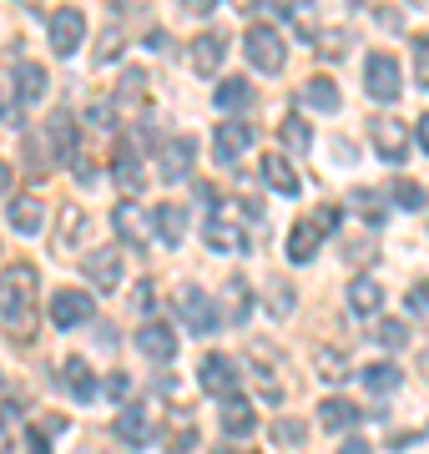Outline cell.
Listing matches in <instances>:
<instances>
[{"label": "cell", "instance_id": "obj_1", "mask_svg": "<svg viewBox=\"0 0 429 454\" xmlns=\"http://www.w3.org/2000/svg\"><path fill=\"white\" fill-rule=\"evenodd\" d=\"M31 298H35V268L31 262H11L0 273V318L5 324H20L26 309H31Z\"/></svg>", "mask_w": 429, "mask_h": 454}, {"label": "cell", "instance_id": "obj_2", "mask_svg": "<svg viewBox=\"0 0 429 454\" xmlns=\"http://www.w3.org/2000/svg\"><path fill=\"white\" fill-rule=\"evenodd\" d=\"M243 51H248V61L258 66V71H268V76H278L283 61H288V46H283L278 26H248V35H243Z\"/></svg>", "mask_w": 429, "mask_h": 454}, {"label": "cell", "instance_id": "obj_3", "mask_svg": "<svg viewBox=\"0 0 429 454\" xmlns=\"http://www.w3.org/2000/svg\"><path fill=\"white\" fill-rule=\"evenodd\" d=\"M363 86H369V97L374 101H399V91H404V71H399V61L389 56V51H374V56L363 61Z\"/></svg>", "mask_w": 429, "mask_h": 454}, {"label": "cell", "instance_id": "obj_4", "mask_svg": "<svg viewBox=\"0 0 429 454\" xmlns=\"http://www.w3.org/2000/svg\"><path fill=\"white\" fill-rule=\"evenodd\" d=\"M192 167H198V142H192V137H172V142H162V152H157V177L162 182H187L192 177Z\"/></svg>", "mask_w": 429, "mask_h": 454}, {"label": "cell", "instance_id": "obj_5", "mask_svg": "<svg viewBox=\"0 0 429 454\" xmlns=\"http://www.w3.org/2000/svg\"><path fill=\"white\" fill-rule=\"evenodd\" d=\"M82 41H86V16L76 11V5L51 11V51H56V56H76Z\"/></svg>", "mask_w": 429, "mask_h": 454}, {"label": "cell", "instance_id": "obj_6", "mask_svg": "<svg viewBox=\"0 0 429 454\" xmlns=\"http://www.w3.org/2000/svg\"><path fill=\"white\" fill-rule=\"evenodd\" d=\"M91 293L86 288H61L56 298H51V324L56 328H82V324H91Z\"/></svg>", "mask_w": 429, "mask_h": 454}, {"label": "cell", "instance_id": "obj_7", "mask_svg": "<svg viewBox=\"0 0 429 454\" xmlns=\"http://www.w3.org/2000/svg\"><path fill=\"white\" fill-rule=\"evenodd\" d=\"M112 227H116V238L127 247H147L152 243V217L136 202H116L112 207Z\"/></svg>", "mask_w": 429, "mask_h": 454}, {"label": "cell", "instance_id": "obj_8", "mask_svg": "<svg viewBox=\"0 0 429 454\" xmlns=\"http://www.w3.org/2000/svg\"><path fill=\"white\" fill-rule=\"evenodd\" d=\"M177 313L187 318L192 333H217V309L202 288H177Z\"/></svg>", "mask_w": 429, "mask_h": 454}, {"label": "cell", "instance_id": "obj_9", "mask_svg": "<svg viewBox=\"0 0 429 454\" xmlns=\"http://www.w3.org/2000/svg\"><path fill=\"white\" fill-rule=\"evenodd\" d=\"M369 142H374V152H379L384 162L404 167V152H410V137H404V127H399V121H389V116H374V121H369Z\"/></svg>", "mask_w": 429, "mask_h": 454}, {"label": "cell", "instance_id": "obj_10", "mask_svg": "<svg viewBox=\"0 0 429 454\" xmlns=\"http://www.w3.org/2000/svg\"><path fill=\"white\" fill-rule=\"evenodd\" d=\"M116 439L132 444V450H147L152 439H157V424L147 419V409L142 404H121L116 409Z\"/></svg>", "mask_w": 429, "mask_h": 454}, {"label": "cell", "instance_id": "obj_11", "mask_svg": "<svg viewBox=\"0 0 429 454\" xmlns=\"http://www.w3.org/2000/svg\"><path fill=\"white\" fill-rule=\"evenodd\" d=\"M198 384L207 394H217V399H228V394L238 389V364H232L228 354H207L198 364Z\"/></svg>", "mask_w": 429, "mask_h": 454}, {"label": "cell", "instance_id": "obj_12", "mask_svg": "<svg viewBox=\"0 0 429 454\" xmlns=\"http://www.w3.org/2000/svg\"><path fill=\"white\" fill-rule=\"evenodd\" d=\"M136 348H142L152 364H172V358H177V333H172L162 318H152V324L136 328Z\"/></svg>", "mask_w": 429, "mask_h": 454}, {"label": "cell", "instance_id": "obj_13", "mask_svg": "<svg viewBox=\"0 0 429 454\" xmlns=\"http://www.w3.org/2000/svg\"><path fill=\"white\" fill-rule=\"evenodd\" d=\"M86 278H91V288H101V293H116V283H121V253L116 247H97V253H86Z\"/></svg>", "mask_w": 429, "mask_h": 454}, {"label": "cell", "instance_id": "obj_14", "mask_svg": "<svg viewBox=\"0 0 429 454\" xmlns=\"http://www.w3.org/2000/svg\"><path fill=\"white\" fill-rule=\"evenodd\" d=\"M152 238H162L167 247H182V238H187V207L182 202H157L152 207Z\"/></svg>", "mask_w": 429, "mask_h": 454}, {"label": "cell", "instance_id": "obj_15", "mask_svg": "<svg viewBox=\"0 0 429 454\" xmlns=\"http://www.w3.org/2000/svg\"><path fill=\"white\" fill-rule=\"evenodd\" d=\"M41 131H46L51 157H56V162H76V116L71 112H51V121Z\"/></svg>", "mask_w": 429, "mask_h": 454}, {"label": "cell", "instance_id": "obj_16", "mask_svg": "<svg viewBox=\"0 0 429 454\" xmlns=\"http://www.w3.org/2000/svg\"><path fill=\"white\" fill-rule=\"evenodd\" d=\"M248 146H253V127H248V121H222V127H217V146H213V152H217V162H222V167H232Z\"/></svg>", "mask_w": 429, "mask_h": 454}, {"label": "cell", "instance_id": "obj_17", "mask_svg": "<svg viewBox=\"0 0 429 454\" xmlns=\"http://www.w3.org/2000/svg\"><path fill=\"white\" fill-rule=\"evenodd\" d=\"M202 238H207V247H217V253H248V238H243V227L228 223V217H207Z\"/></svg>", "mask_w": 429, "mask_h": 454}, {"label": "cell", "instance_id": "obj_18", "mask_svg": "<svg viewBox=\"0 0 429 454\" xmlns=\"http://www.w3.org/2000/svg\"><path fill=\"white\" fill-rule=\"evenodd\" d=\"M303 106H314V112H324V116L339 112V106H344V97H339L333 76H308V82H303Z\"/></svg>", "mask_w": 429, "mask_h": 454}, {"label": "cell", "instance_id": "obj_19", "mask_svg": "<svg viewBox=\"0 0 429 454\" xmlns=\"http://www.w3.org/2000/svg\"><path fill=\"white\" fill-rule=\"evenodd\" d=\"M222 56H228V41H222L217 31H207V35L192 41V71H202V76H213L217 66H222Z\"/></svg>", "mask_w": 429, "mask_h": 454}, {"label": "cell", "instance_id": "obj_20", "mask_svg": "<svg viewBox=\"0 0 429 454\" xmlns=\"http://www.w3.org/2000/svg\"><path fill=\"white\" fill-rule=\"evenodd\" d=\"M112 177H116V187L127 197H136L142 187H147V172H142V162H136V152H116L112 157Z\"/></svg>", "mask_w": 429, "mask_h": 454}, {"label": "cell", "instance_id": "obj_21", "mask_svg": "<svg viewBox=\"0 0 429 454\" xmlns=\"http://www.w3.org/2000/svg\"><path fill=\"white\" fill-rule=\"evenodd\" d=\"M11 227H16L20 238H35V232L46 227V207H41L35 197H16V202H11Z\"/></svg>", "mask_w": 429, "mask_h": 454}, {"label": "cell", "instance_id": "obj_22", "mask_svg": "<svg viewBox=\"0 0 429 454\" xmlns=\"http://www.w3.org/2000/svg\"><path fill=\"white\" fill-rule=\"evenodd\" d=\"M318 243H324V232L314 223H293V232H288V262H314Z\"/></svg>", "mask_w": 429, "mask_h": 454}, {"label": "cell", "instance_id": "obj_23", "mask_svg": "<svg viewBox=\"0 0 429 454\" xmlns=\"http://www.w3.org/2000/svg\"><path fill=\"white\" fill-rule=\"evenodd\" d=\"M46 86H51L46 66H35V61H16V97H20V101H41V97H46Z\"/></svg>", "mask_w": 429, "mask_h": 454}, {"label": "cell", "instance_id": "obj_24", "mask_svg": "<svg viewBox=\"0 0 429 454\" xmlns=\"http://www.w3.org/2000/svg\"><path fill=\"white\" fill-rule=\"evenodd\" d=\"M348 309L363 313V318H369V313H379L384 309V288L374 283V278H354V283H348Z\"/></svg>", "mask_w": 429, "mask_h": 454}, {"label": "cell", "instance_id": "obj_25", "mask_svg": "<svg viewBox=\"0 0 429 454\" xmlns=\"http://www.w3.org/2000/svg\"><path fill=\"white\" fill-rule=\"evenodd\" d=\"M61 384H66L82 404L97 394V379H91V364H86V358H66V364H61Z\"/></svg>", "mask_w": 429, "mask_h": 454}, {"label": "cell", "instance_id": "obj_26", "mask_svg": "<svg viewBox=\"0 0 429 454\" xmlns=\"http://www.w3.org/2000/svg\"><path fill=\"white\" fill-rule=\"evenodd\" d=\"M263 182L273 187V192H283V197H293V192H298V172L283 162L278 152H268V157H263Z\"/></svg>", "mask_w": 429, "mask_h": 454}, {"label": "cell", "instance_id": "obj_27", "mask_svg": "<svg viewBox=\"0 0 429 454\" xmlns=\"http://www.w3.org/2000/svg\"><path fill=\"white\" fill-rule=\"evenodd\" d=\"M222 429H228V434H238V439L258 429V414H253L248 399H228V404H222Z\"/></svg>", "mask_w": 429, "mask_h": 454}, {"label": "cell", "instance_id": "obj_28", "mask_svg": "<svg viewBox=\"0 0 429 454\" xmlns=\"http://www.w3.org/2000/svg\"><path fill=\"white\" fill-rule=\"evenodd\" d=\"M359 379H363V389H374V394L399 389V369L389 364V358H379V364H363V369H359Z\"/></svg>", "mask_w": 429, "mask_h": 454}, {"label": "cell", "instance_id": "obj_29", "mask_svg": "<svg viewBox=\"0 0 429 454\" xmlns=\"http://www.w3.org/2000/svg\"><path fill=\"white\" fill-rule=\"evenodd\" d=\"M318 424L324 429H348V424H359V409L348 404V399H324L318 404Z\"/></svg>", "mask_w": 429, "mask_h": 454}, {"label": "cell", "instance_id": "obj_30", "mask_svg": "<svg viewBox=\"0 0 429 454\" xmlns=\"http://www.w3.org/2000/svg\"><path fill=\"white\" fill-rule=\"evenodd\" d=\"M253 101V86L243 82V76H228V82L217 86V106H222V112H238V106H248Z\"/></svg>", "mask_w": 429, "mask_h": 454}, {"label": "cell", "instance_id": "obj_31", "mask_svg": "<svg viewBox=\"0 0 429 454\" xmlns=\"http://www.w3.org/2000/svg\"><path fill=\"white\" fill-rule=\"evenodd\" d=\"M389 197H394V202H399L404 212H419V207L429 202L425 182H414V177H399V182H394V192H389Z\"/></svg>", "mask_w": 429, "mask_h": 454}, {"label": "cell", "instance_id": "obj_32", "mask_svg": "<svg viewBox=\"0 0 429 454\" xmlns=\"http://www.w3.org/2000/svg\"><path fill=\"white\" fill-rule=\"evenodd\" d=\"M314 364H318V373H324L329 384H344L348 373H354V369H348V358L339 354V348H318V358H314Z\"/></svg>", "mask_w": 429, "mask_h": 454}, {"label": "cell", "instance_id": "obj_33", "mask_svg": "<svg viewBox=\"0 0 429 454\" xmlns=\"http://www.w3.org/2000/svg\"><path fill=\"white\" fill-rule=\"evenodd\" d=\"M384 202H389V197L374 192V187H359V192H354V207H359L369 223H384V217H389V207H384Z\"/></svg>", "mask_w": 429, "mask_h": 454}, {"label": "cell", "instance_id": "obj_34", "mask_svg": "<svg viewBox=\"0 0 429 454\" xmlns=\"http://www.w3.org/2000/svg\"><path fill=\"white\" fill-rule=\"evenodd\" d=\"M278 137L293 146V152H308V146H314V131H308V121H303V116H288V121L278 127Z\"/></svg>", "mask_w": 429, "mask_h": 454}, {"label": "cell", "instance_id": "obj_35", "mask_svg": "<svg viewBox=\"0 0 429 454\" xmlns=\"http://www.w3.org/2000/svg\"><path fill=\"white\" fill-rule=\"evenodd\" d=\"M228 303H232V318H238V324L253 313V293H248V283H243V278H232V283H228Z\"/></svg>", "mask_w": 429, "mask_h": 454}, {"label": "cell", "instance_id": "obj_36", "mask_svg": "<svg viewBox=\"0 0 429 454\" xmlns=\"http://www.w3.org/2000/svg\"><path fill=\"white\" fill-rule=\"evenodd\" d=\"M414 82L429 91V31L414 35Z\"/></svg>", "mask_w": 429, "mask_h": 454}, {"label": "cell", "instance_id": "obj_37", "mask_svg": "<svg viewBox=\"0 0 429 454\" xmlns=\"http://www.w3.org/2000/svg\"><path fill=\"white\" fill-rule=\"evenodd\" d=\"M374 339H379L384 348H404V343H410V328H404V324H394V318H384V324L374 328Z\"/></svg>", "mask_w": 429, "mask_h": 454}, {"label": "cell", "instance_id": "obj_38", "mask_svg": "<svg viewBox=\"0 0 429 454\" xmlns=\"http://www.w3.org/2000/svg\"><path fill=\"white\" fill-rule=\"evenodd\" d=\"M348 41H354L348 31H318V51H324L329 61H339V56H344V51H348Z\"/></svg>", "mask_w": 429, "mask_h": 454}, {"label": "cell", "instance_id": "obj_39", "mask_svg": "<svg viewBox=\"0 0 429 454\" xmlns=\"http://www.w3.org/2000/svg\"><path fill=\"white\" fill-rule=\"evenodd\" d=\"M121 97L142 101V97H147V76H142V71H127V76H121Z\"/></svg>", "mask_w": 429, "mask_h": 454}, {"label": "cell", "instance_id": "obj_40", "mask_svg": "<svg viewBox=\"0 0 429 454\" xmlns=\"http://www.w3.org/2000/svg\"><path fill=\"white\" fill-rule=\"evenodd\" d=\"M273 313H293V283H273V298H268Z\"/></svg>", "mask_w": 429, "mask_h": 454}, {"label": "cell", "instance_id": "obj_41", "mask_svg": "<svg viewBox=\"0 0 429 454\" xmlns=\"http://www.w3.org/2000/svg\"><path fill=\"white\" fill-rule=\"evenodd\" d=\"M112 56H121V35L106 31V35H101V46H97V66H106Z\"/></svg>", "mask_w": 429, "mask_h": 454}, {"label": "cell", "instance_id": "obj_42", "mask_svg": "<svg viewBox=\"0 0 429 454\" xmlns=\"http://www.w3.org/2000/svg\"><path fill=\"white\" fill-rule=\"evenodd\" d=\"M273 439H283V444H298V439H303V424H298V419H278V424H273Z\"/></svg>", "mask_w": 429, "mask_h": 454}, {"label": "cell", "instance_id": "obj_43", "mask_svg": "<svg viewBox=\"0 0 429 454\" xmlns=\"http://www.w3.org/2000/svg\"><path fill=\"white\" fill-rule=\"evenodd\" d=\"M308 223H314L318 232H333V227H339V207H318L314 217H308Z\"/></svg>", "mask_w": 429, "mask_h": 454}, {"label": "cell", "instance_id": "obj_44", "mask_svg": "<svg viewBox=\"0 0 429 454\" xmlns=\"http://www.w3.org/2000/svg\"><path fill=\"white\" fill-rule=\"evenodd\" d=\"M86 121H91V127H106V121H112V101H97V106L86 112Z\"/></svg>", "mask_w": 429, "mask_h": 454}, {"label": "cell", "instance_id": "obj_45", "mask_svg": "<svg viewBox=\"0 0 429 454\" xmlns=\"http://www.w3.org/2000/svg\"><path fill=\"white\" fill-rule=\"evenodd\" d=\"M410 309L419 313V318H429V293H425V288H414V293H410Z\"/></svg>", "mask_w": 429, "mask_h": 454}, {"label": "cell", "instance_id": "obj_46", "mask_svg": "<svg viewBox=\"0 0 429 454\" xmlns=\"http://www.w3.org/2000/svg\"><path fill=\"white\" fill-rule=\"evenodd\" d=\"M0 121H5V127H20V106L16 101H0Z\"/></svg>", "mask_w": 429, "mask_h": 454}, {"label": "cell", "instance_id": "obj_47", "mask_svg": "<svg viewBox=\"0 0 429 454\" xmlns=\"http://www.w3.org/2000/svg\"><path fill=\"white\" fill-rule=\"evenodd\" d=\"M147 51H152V56H162V51H167V31H152L147 35Z\"/></svg>", "mask_w": 429, "mask_h": 454}, {"label": "cell", "instance_id": "obj_48", "mask_svg": "<svg viewBox=\"0 0 429 454\" xmlns=\"http://www.w3.org/2000/svg\"><path fill=\"white\" fill-rule=\"evenodd\" d=\"M339 454H374V450H369L363 439H344V450H339Z\"/></svg>", "mask_w": 429, "mask_h": 454}, {"label": "cell", "instance_id": "obj_49", "mask_svg": "<svg viewBox=\"0 0 429 454\" xmlns=\"http://www.w3.org/2000/svg\"><path fill=\"white\" fill-rule=\"evenodd\" d=\"M11 182H16V172H11V162H0V192H11Z\"/></svg>", "mask_w": 429, "mask_h": 454}, {"label": "cell", "instance_id": "obj_50", "mask_svg": "<svg viewBox=\"0 0 429 454\" xmlns=\"http://www.w3.org/2000/svg\"><path fill=\"white\" fill-rule=\"evenodd\" d=\"M419 146L429 152V116H419Z\"/></svg>", "mask_w": 429, "mask_h": 454}, {"label": "cell", "instance_id": "obj_51", "mask_svg": "<svg viewBox=\"0 0 429 454\" xmlns=\"http://www.w3.org/2000/svg\"><path fill=\"white\" fill-rule=\"evenodd\" d=\"M31 454H51V450H46V444H41V439H35V444H31Z\"/></svg>", "mask_w": 429, "mask_h": 454}]
</instances>
